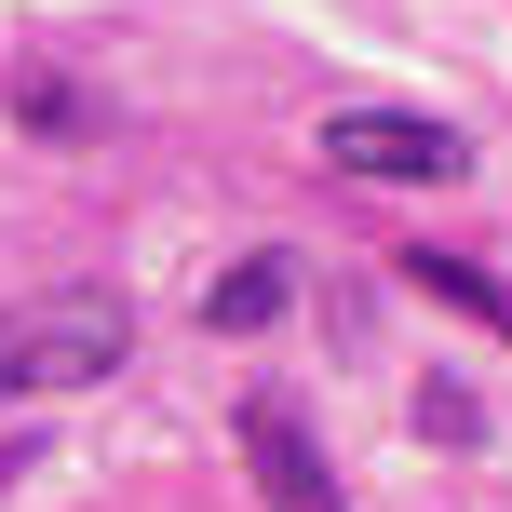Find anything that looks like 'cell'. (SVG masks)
Masks as SVG:
<instances>
[{
	"label": "cell",
	"instance_id": "cell-4",
	"mask_svg": "<svg viewBox=\"0 0 512 512\" xmlns=\"http://www.w3.org/2000/svg\"><path fill=\"white\" fill-rule=\"evenodd\" d=\"M283 297H297V256H243V270H216L203 324L216 337H256V324H283Z\"/></svg>",
	"mask_w": 512,
	"mask_h": 512
},
{
	"label": "cell",
	"instance_id": "cell-2",
	"mask_svg": "<svg viewBox=\"0 0 512 512\" xmlns=\"http://www.w3.org/2000/svg\"><path fill=\"white\" fill-rule=\"evenodd\" d=\"M324 162L337 176H378V189H432V176H459V122H418V108H337L324 122Z\"/></svg>",
	"mask_w": 512,
	"mask_h": 512
},
{
	"label": "cell",
	"instance_id": "cell-6",
	"mask_svg": "<svg viewBox=\"0 0 512 512\" xmlns=\"http://www.w3.org/2000/svg\"><path fill=\"white\" fill-rule=\"evenodd\" d=\"M418 432H432V445H472V432H486V405H472V391H418Z\"/></svg>",
	"mask_w": 512,
	"mask_h": 512
},
{
	"label": "cell",
	"instance_id": "cell-3",
	"mask_svg": "<svg viewBox=\"0 0 512 512\" xmlns=\"http://www.w3.org/2000/svg\"><path fill=\"white\" fill-rule=\"evenodd\" d=\"M243 459H256V486H270L283 512H337V472H324V445H310L297 391H256L243 405Z\"/></svg>",
	"mask_w": 512,
	"mask_h": 512
},
{
	"label": "cell",
	"instance_id": "cell-5",
	"mask_svg": "<svg viewBox=\"0 0 512 512\" xmlns=\"http://www.w3.org/2000/svg\"><path fill=\"white\" fill-rule=\"evenodd\" d=\"M405 283H418V297H445V310H472V324H499V337H512V297H499L486 270H472V256H445V243H432V256H405Z\"/></svg>",
	"mask_w": 512,
	"mask_h": 512
},
{
	"label": "cell",
	"instance_id": "cell-1",
	"mask_svg": "<svg viewBox=\"0 0 512 512\" xmlns=\"http://www.w3.org/2000/svg\"><path fill=\"white\" fill-rule=\"evenodd\" d=\"M122 351H135V310L108 297V283L14 297L0 310V405H14V391H95V378H122Z\"/></svg>",
	"mask_w": 512,
	"mask_h": 512
}]
</instances>
